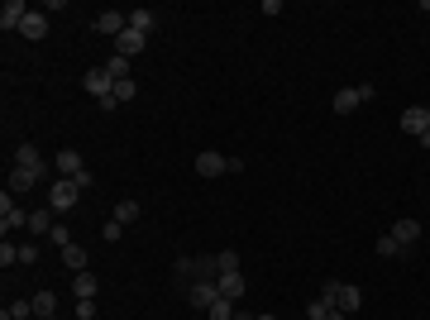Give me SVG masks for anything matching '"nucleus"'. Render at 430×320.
Instances as JSON below:
<instances>
[{
	"label": "nucleus",
	"mask_w": 430,
	"mask_h": 320,
	"mask_svg": "<svg viewBox=\"0 0 430 320\" xmlns=\"http://www.w3.org/2000/svg\"><path fill=\"white\" fill-rule=\"evenodd\" d=\"M377 253H382V258H392V253H402V244L392 239V235H382V239H377Z\"/></svg>",
	"instance_id": "nucleus-31"
},
{
	"label": "nucleus",
	"mask_w": 430,
	"mask_h": 320,
	"mask_svg": "<svg viewBox=\"0 0 430 320\" xmlns=\"http://www.w3.org/2000/svg\"><path fill=\"white\" fill-rule=\"evenodd\" d=\"M91 29H96V34H110V39H120V34L130 29V15H120V10H101Z\"/></svg>",
	"instance_id": "nucleus-6"
},
{
	"label": "nucleus",
	"mask_w": 430,
	"mask_h": 320,
	"mask_svg": "<svg viewBox=\"0 0 430 320\" xmlns=\"http://www.w3.org/2000/svg\"><path fill=\"white\" fill-rule=\"evenodd\" d=\"M15 167H25V172H34V177L48 172V162H43V153H39L34 144H20V148H15Z\"/></svg>",
	"instance_id": "nucleus-5"
},
{
	"label": "nucleus",
	"mask_w": 430,
	"mask_h": 320,
	"mask_svg": "<svg viewBox=\"0 0 430 320\" xmlns=\"http://www.w3.org/2000/svg\"><path fill=\"white\" fill-rule=\"evenodd\" d=\"M335 306H340L345 316H354V311L363 306V292H359V287H349V282H335Z\"/></svg>",
	"instance_id": "nucleus-9"
},
{
	"label": "nucleus",
	"mask_w": 430,
	"mask_h": 320,
	"mask_svg": "<svg viewBox=\"0 0 430 320\" xmlns=\"http://www.w3.org/2000/svg\"><path fill=\"white\" fill-rule=\"evenodd\" d=\"M120 230H125V225H120V220H106V230H101V235H106V239L115 244V239H120Z\"/></svg>",
	"instance_id": "nucleus-35"
},
{
	"label": "nucleus",
	"mask_w": 430,
	"mask_h": 320,
	"mask_svg": "<svg viewBox=\"0 0 430 320\" xmlns=\"http://www.w3.org/2000/svg\"><path fill=\"white\" fill-rule=\"evenodd\" d=\"M48 244H57V249H67V244H72V235H67V225H53V235H48Z\"/></svg>",
	"instance_id": "nucleus-32"
},
{
	"label": "nucleus",
	"mask_w": 430,
	"mask_h": 320,
	"mask_svg": "<svg viewBox=\"0 0 430 320\" xmlns=\"http://www.w3.org/2000/svg\"><path fill=\"white\" fill-rule=\"evenodd\" d=\"M53 167H57V177H81V172H86V167H81V158L72 153V148H62V153L53 158Z\"/></svg>",
	"instance_id": "nucleus-15"
},
{
	"label": "nucleus",
	"mask_w": 430,
	"mask_h": 320,
	"mask_svg": "<svg viewBox=\"0 0 430 320\" xmlns=\"http://www.w3.org/2000/svg\"><path fill=\"white\" fill-rule=\"evenodd\" d=\"M134 96H139V86H134V77L115 81V101H134Z\"/></svg>",
	"instance_id": "nucleus-27"
},
{
	"label": "nucleus",
	"mask_w": 430,
	"mask_h": 320,
	"mask_svg": "<svg viewBox=\"0 0 430 320\" xmlns=\"http://www.w3.org/2000/svg\"><path fill=\"white\" fill-rule=\"evenodd\" d=\"M115 220H120V225H134L139 220V201H120V206H115Z\"/></svg>",
	"instance_id": "nucleus-26"
},
{
	"label": "nucleus",
	"mask_w": 430,
	"mask_h": 320,
	"mask_svg": "<svg viewBox=\"0 0 430 320\" xmlns=\"http://www.w3.org/2000/svg\"><path fill=\"white\" fill-rule=\"evenodd\" d=\"M325 320H349V316H345V311H340V306H335V311H330V316H325Z\"/></svg>",
	"instance_id": "nucleus-36"
},
{
	"label": "nucleus",
	"mask_w": 430,
	"mask_h": 320,
	"mask_svg": "<svg viewBox=\"0 0 430 320\" xmlns=\"http://www.w3.org/2000/svg\"><path fill=\"white\" fill-rule=\"evenodd\" d=\"M20 34H25V39H34V43H39V39L48 34V10H29V20H25V25H20Z\"/></svg>",
	"instance_id": "nucleus-14"
},
{
	"label": "nucleus",
	"mask_w": 430,
	"mask_h": 320,
	"mask_svg": "<svg viewBox=\"0 0 430 320\" xmlns=\"http://www.w3.org/2000/svg\"><path fill=\"white\" fill-rule=\"evenodd\" d=\"M377 91L373 86H345V91H335V115H354V110L363 106V101H373Z\"/></svg>",
	"instance_id": "nucleus-2"
},
{
	"label": "nucleus",
	"mask_w": 430,
	"mask_h": 320,
	"mask_svg": "<svg viewBox=\"0 0 430 320\" xmlns=\"http://www.w3.org/2000/svg\"><path fill=\"white\" fill-rule=\"evenodd\" d=\"M77 196H81V187L72 177H57L53 187H48V206L53 211H77Z\"/></svg>",
	"instance_id": "nucleus-1"
},
{
	"label": "nucleus",
	"mask_w": 430,
	"mask_h": 320,
	"mask_svg": "<svg viewBox=\"0 0 430 320\" xmlns=\"http://www.w3.org/2000/svg\"><path fill=\"white\" fill-rule=\"evenodd\" d=\"M191 306H196V311H211L215 301H220V287H215V282H191Z\"/></svg>",
	"instance_id": "nucleus-10"
},
{
	"label": "nucleus",
	"mask_w": 430,
	"mask_h": 320,
	"mask_svg": "<svg viewBox=\"0 0 430 320\" xmlns=\"http://www.w3.org/2000/svg\"><path fill=\"white\" fill-rule=\"evenodd\" d=\"M392 239L402 244V249H406V244H416V239H421V220H397V225H392Z\"/></svg>",
	"instance_id": "nucleus-16"
},
{
	"label": "nucleus",
	"mask_w": 430,
	"mask_h": 320,
	"mask_svg": "<svg viewBox=\"0 0 430 320\" xmlns=\"http://www.w3.org/2000/svg\"><path fill=\"white\" fill-rule=\"evenodd\" d=\"M29 20V5L25 0H5V10H0V29L10 34V29H20Z\"/></svg>",
	"instance_id": "nucleus-11"
},
{
	"label": "nucleus",
	"mask_w": 430,
	"mask_h": 320,
	"mask_svg": "<svg viewBox=\"0 0 430 320\" xmlns=\"http://www.w3.org/2000/svg\"><path fill=\"white\" fill-rule=\"evenodd\" d=\"M34 301V316L39 320H57V296L53 292H39V296H29Z\"/></svg>",
	"instance_id": "nucleus-17"
},
{
	"label": "nucleus",
	"mask_w": 430,
	"mask_h": 320,
	"mask_svg": "<svg viewBox=\"0 0 430 320\" xmlns=\"http://www.w3.org/2000/svg\"><path fill=\"white\" fill-rule=\"evenodd\" d=\"M0 320H10V316H0Z\"/></svg>",
	"instance_id": "nucleus-40"
},
{
	"label": "nucleus",
	"mask_w": 430,
	"mask_h": 320,
	"mask_svg": "<svg viewBox=\"0 0 430 320\" xmlns=\"http://www.w3.org/2000/svg\"><path fill=\"white\" fill-rule=\"evenodd\" d=\"M215 287H220L225 301H235V306H240V296H244V277H240V272H220V277H215Z\"/></svg>",
	"instance_id": "nucleus-13"
},
{
	"label": "nucleus",
	"mask_w": 430,
	"mask_h": 320,
	"mask_svg": "<svg viewBox=\"0 0 430 320\" xmlns=\"http://www.w3.org/2000/svg\"><path fill=\"white\" fill-rule=\"evenodd\" d=\"M0 263H5V267H10V263H20V244H10V239L0 244Z\"/></svg>",
	"instance_id": "nucleus-30"
},
{
	"label": "nucleus",
	"mask_w": 430,
	"mask_h": 320,
	"mask_svg": "<svg viewBox=\"0 0 430 320\" xmlns=\"http://www.w3.org/2000/svg\"><path fill=\"white\" fill-rule=\"evenodd\" d=\"M258 320H277V316H258Z\"/></svg>",
	"instance_id": "nucleus-39"
},
{
	"label": "nucleus",
	"mask_w": 430,
	"mask_h": 320,
	"mask_svg": "<svg viewBox=\"0 0 430 320\" xmlns=\"http://www.w3.org/2000/svg\"><path fill=\"white\" fill-rule=\"evenodd\" d=\"M81 86H86V96H96V101L115 96V81H110V72H106V67H91V72L81 77Z\"/></svg>",
	"instance_id": "nucleus-4"
},
{
	"label": "nucleus",
	"mask_w": 430,
	"mask_h": 320,
	"mask_svg": "<svg viewBox=\"0 0 430 320\" xmlns=\"http://www.w3.org/2000/svg\"><path fill=\"white\" fill-rule=\"evenodd\" d=\"M402 130L421 139V134L430 130V110H426V106H406V110H402Z\"/></svg>",
	"instance_id": "nucleus-8"
},
{
	"label": "nucleus",
	"mask_w": 430,
	"mask_h": 320,
	"mask_svg": "<svg viewBox=\"0 0 430 320\" xmlns=\"http://www.w3.org/2000/svg\"><path fill=\"white\" fill-rule=\"evenodd\" d=\"M215 267H220V272H240V253H235V249H220V253H215Z\"/></svg>",
	"instance_id": "nucleus-25"
},
{
	"label": "nucleus",
	"mask_w": 430,
	"mask_h": 320,
	"mask_svg": "<svg viewBox=\"0 0 430 320\" xmlns=\"http://www.w3.org/2000/svg\"><path fill=\"white\" fill-rule=\"evenodd\" d=\"M10 230H29V211L10 206V191H0V235L10 239Z\"/></svg>",
	"instance_id": "nucleus-3"
},
{
	"label": "nucleus",
	"mask_w": 430,
	"mask_h": 320,
	"mask_svg": "<svg viewBox=\"0 0 430 320\" xmlns=\"http://www.w3.org/2000/svg\"><path fill=\"white\" fill-rule=\"evenodd\" d=\"M96 287H101V282L91 277V267H86V272H77V277H72V292H77V301H81V296H96Z\"/></svg>",
	"instance_id": "nucleus-22"
},
{
	"label": "nucleus",
	"mask_w": 430,
	"mask_h": 320,
	"mask_svg": "<svg viewBox=\"0 0 430 320\" xmlns=\"http://www.w3.org/2000/svg\"><path fill=\"white\" fill-rule=\"evenodd\" d=\"M235 320H258V316H249V311H244V306H240V311H235Z\"/></svg>",
	"instance_id": "nucleus-37"
},
{
	"label": "nucleus",
	"mask_w": 430,
	"mask_h": 320,
	"mask_svg": "<svg viewBox=\"0 0 430 320\" xmlns=\"http://www.w3.org/2000/svg\"><path fill=\"white\" fill-rule=\"evenodd\" d=\"M34 182H39L34 172H25V167H10V187H5V191H10V196H25Z\"/></svg>",
	"instance_id": "nucleus-18"
},
{
	"label": "nucleus",
	"mask_w": 430,
	"mask_h": 320,
	"mask_svg": "<svg viewBox=\"0 0 430 320\" xmlns=\"http://www.w3.org/2000/svg\"><path fill=\"white\" fill-rule=\"evenodd\" d=\"M421 148H426V153H430V130H426V134H421Z\"/></svg>",
	"instance_id": "nucleus-38"
},
{
	"label": "nucleus",
	"mask_w": 430,
	"mask_h": 320,
	"mask_svg": "<svg viewBox=\"0 0 430 320\" xmlns=\"http://www.w3.org/2000/svg\"><path fill=\"white\" fill-rule=\"evenodd\" d=\"M5 316H10V320H29V316H34V301H15Z\"/></svg>",
	"instance_id": "nucleus-28"
},
{
	"label": "nucleus",
	"mask_w": 430,
	"mask_h": 320,
	"mask_svg": "<svg viewBox=\"0 0 430 320\" xmlns=\"http://www.w3.org/2000/svg\"><path fill=\"white\" fill-rule=\"evenodd\" d=\"M153 25H158V15H153V10H130V29H139V34H153Z\"/></svg>",
	"instance_id": "nucleus-20"
},
{
	"label": "nucleus",
	"mask_w": 430,
	"mask_h": 320,
	"mask_svg": "<svg viewBox=\"0 0 430 320\" xmlns=\"http://www.w3.org/2000/svg\"><path fill=\"white\" fill-rule=\"evenodd\" d=\"M172 272H177V277H196V258H177Z\"/></svg>",
	"instance_id": "nucleus-33"
},
{
	"label": "nucleus",
	"mask_w": 430,
	"mask_h": 320,
	"mask_svg": "<svg viewBox=\"0 0 430 320\" xmlns=\"http://www.w3.org/2000/svg\"><path fill=\"white\" fill-rule=\"evenodd\" d=\"M62 263L72 267V272H86V249H81V244H67V249H62Z\"/></svg>",
	"instance_id": "nucleus-21"
},
{
	"label": "nucleus",
	"mask_w": 430,
	"mask_h": 320,
	"mask_svg": "<svg viewBox=\"0 0 430 320\" xmlns=\"http://www.w3.org/2000/svg\"><path fill=\"white\" fill-rule=\"evenodd\" d=\"M144 43H148V34H139V29H125V34L115 39V53H120V57H134V53H144Z\"/></svg>",
	"instance_id": "nucleus-12"
},
{
	"label": "nucleus",
	"mask_w": 430,
	"mask_h": 320,
	"mask_svg": "<svg viewBox=\"0 0 430 320\" xmlns=\"http://www.w3.org/2000/svg\"><path fill=\"white\" fill-rule=\"evenodd\" d=\"M77 320H96V296H81L77 301Z\"/></svg>",
	"instance_id": "nucleus-29"
},
{
	"label": "nucleus",
	"mask_w": 430,
	"mask_h": 320,
	"mask_svg": "<svg viewBox=\"0 0 430 320\" xmlns=\"http://www.w3.org/2000/svg\"><path fill=\"white\" fill-rule=\"evenodd\" d=\"M20 263H39V244H20Z\"/></svg>",
	"instance_id": "nucleus-34"
},
{
	"label": "nucleus",
	"mask_w": 430,
	"mask_h": 320,
	"mask_svg": "<svg viewBox=\"0 0 430 320\" xmlns=\"http://www.w3.org/2000/svg\"><path fill=\"white\" fill-rule=\"evenodd\" d=\"M235 162L225 158V153H215V148H206V153H196V172L201 177H220V172H230Z\"/></svg>",
	"instance_id": "nucleus-7"
},
{
	"label": "nucleus",
	"mask_w": 430,
	"mask_h": 320,
	"mask_svg": "<svg viewBox=\"0 0 430 320\" xmlns=\"http://www.w3.org/2000/svg\"><path fill=\"white\" fill-rule=\"evenodd\" d=\"M235 311H240V306H235V301H225V296H220V301H215L211 311H206V320H235Z\"/></svg>",
	"instance_id": "nucleus-24"
},
{
	"label": "nucleus",
	"mask_w": 430,
	"mask_h": 320,
	"mask_svg": "<svg viewBox=\"0 0 430 320\" xmlns=\"http://www.w3.org/2000/svg\"><path fill=\"white\" fill-rule=\"evenodd\" d=\"M29 235H53V220H48V211H29Z\"/></svg>",
	"instance_id": "nucleus-23"
},
{
	"label": "nucleus",
	"mask_w": 430,
	"mask_h": 320,
	"mask_svg": "<svg viewBox=\"0 0 430 320\" xmlns=\"http://www.w3.org/2000/svg\"><path fill=\"white\" fill-rule=\"evenodd\" d=\"M101 67L110 72V81H125V77H130V57H120V53H110Z\"/></svg>",
	"instance_id": "nucleus-19"
}]
</instances>
